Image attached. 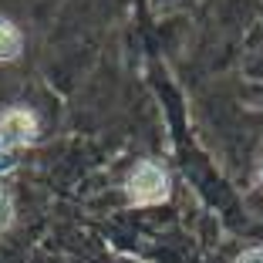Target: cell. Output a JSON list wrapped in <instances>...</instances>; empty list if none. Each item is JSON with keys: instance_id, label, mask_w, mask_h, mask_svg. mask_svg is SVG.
Masks as SVG:
<instances>
[{"instance_id": "2", "label": "cell", "mask_w": 263, "mask_h": 263, "mask_svg": "<svg viewBox=\"0 0 263 263\" xmlns=\"http://www.w3.org/2000/svg\"><path fill=\"white\" fill-rule=\"evenodd\" d=\"M128 199L135 206H155V202H162L169 196V176L159 162L152 159H142L128 176V186H125Z\"/></svg>"}, {"instance_id": "4", "label": "cell", "mask_w": 263, "mask_h": 263, "mask_svg": "<svg viewBox=\"0 0 263 263\" xmlns=\"http://www.w3.org/2000/svg\"><path fill=\"white\" fill-rule=\"evenodd\" d=\"M10 223H14V199H10V193L0 189V230H7Z\"/></svg>"}, {"instance_id": "3", "label": "cell", "mask_w": 263, "mask_h": 263, "mask_svg": "<svg viewBox=\"0 0 263 263\" xmlns=\"http://www.w3.org/2000/svg\"><path fill=\"white\" fill-rule=\"evenodd\" d=\"M21 54H24V34H21V27H17L14 21H7V17H0V64L17 61Z\"/></svg>"}, {"instance_id": "6", "label": "cell", "mask_w": 263, "mask_h": 263, "mask_svg": "<svg viewBox=\"0 0 263 263\" xmlns=\"http://www.w3.org/2000/svg\"><path fill=\"white\" fill-rule=\"evenodd\" d=\"M260 179H263V165H260Z\"/></svg>"}, {"instance_id": "1", "label": "cell", "mask_w": 263, "mask_h": 263, "mask_svg": "<svg viewBox=\"0 0 263 263\" xmlns=\"http://www.w3.org/2000/svg\"><path fill=\"white\" fill-rule=\"evenodd\" d=\"M37 139V118L27 108H7L0 115V176L17 165V148Z\"/></svg>"}, {"instance_id": "5", "label": "cell", "mask_w": 263, "mask_h": 263, "mask_svg": "<svg viewBox=\"0 0 263 263\" xmlns=\"http://www.w3.org/2000/svg\"><path fill=\"white\" fill-rule=\"evenodd\" d=\"M236 263H263V247H256V250H247V253H243Z\"/></svg>"}]
</instances>
